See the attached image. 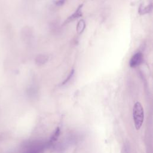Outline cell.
<instances>
[{"label": "cell", "instance_id": "obj_9", "mask_svg": "<svg viewBox=\"0 0 153 153\" xmlns=\"http://www.w3.org/2000/svg\"><path fill=\"white\" fill-rule=\"evenodd\" d=\"M74 74V69H72L71 70V71L70 72V73H69V75L68 76V77L61 83L60 85H65L66 84H67V83L72 79V78Z\"/></svg>", "mask_w": 153, "mask_h": 153}, {"label": "cell", "instance_id": "obj_10", "mask_svg": "<svg viewBox=\"0 0 153 153\" xmlns=\"http://www.w3.org/2000/svg\"><path fill=\"white\" fill-rule=\"evenodd\" d=\"M65 1L66 0H57L55 1V4L57 6H61L65 2Z\"/></svg>", "mask_w": 153, "mask_h": 153}, {"label": "cell", "instance_id": "obj_7", "mask_svg": "<svg viewBox=\"0 0 153 153\" xmlns=\"http://www.w3.org/2000/svg\"><path fill=\"white\" fill-rule=\"evenodd\" d=\"M85 27V23L84 20L82 19L79 20L76 26V31L78 33L81 34L84 31Z\"/></svg>", "mask_w": 153, "mask_h": 153}, {"label": "cell", "instance_id": "obj_5", "mask_svg": "<svg viewBox=\"0 0 153 153\" xmlns=\"http://www.w3.org/2000/svg\"><path fill=\"white\" fill-rule=\"evenodd\" d=\"M60 134V129L59 127H57L54 131L53 133L51 134L49 140L48 141H47L48 148L51 147L57 140Z\"/></svg>", "mask_w": 153, "mask_h": 153}, {"label": "cell", "instance_id": "obj_6", "mask_svg": "<svg viewBox=\"0 0 153 153\" xmlns=\"http://www.w3.org/2000/svg\"><path fill=\"white\" fill-rule=\"evenodd\" d=\"M48 60V56L44 54H39L35 59V62L38 65L45 64Z\"/></svg>", "mask_w": 153, "mask_h": 153}, {"label": "cell", "instance_id": "obj_4", "mask_svg": "<svg viewBox=\"0 0 153 153\" xmlns=\"http://www.w3.org/2000/svg\"><path fill=\"white\" fill-rule=\"evenodd\" d=\"M82 6H83V4H81L79 5L78 8H76V10L75 11V12L71 14L70 16L68 17V18L65 21V24L66 23H70L72 21H74V20L78 19V17H81L82 16Z\"/></svg>", "mask_w": 153, "mask_h": 153}, {"label": "cell", "instance_id": "obj_8", "mask_svg": "<svg viewBox=\"0 0 153 153\" xmlns=\"http://www.w3.org/2000/svg\"><path fill=\"white\" fill-rule=\"evenodd\" d=\"M121 153H132V151L128 142L124 143L122 147Z\"/></svg>", "mask_w": 153, "mask_h": 153}, {"label": "cell", "instance_id": "obj_3", "mask_svg": "<svg viewBox=\"0 0 153 153\" xmlns=\"http://www.w3.org/2000/svg\"><path fill=\"white\" fill-rule=\"evenodd\" d=\"M143 60V54L140 52L135 53L131 58L129 65L131 68H136L138 66Z\"/></svg>", "mask_w": 153, "mask_h": 153}, {"label": "cell", "instance_id": "obj_1", "mask_svg": "<svg viewBox=\"0 0 153 153\" xmlns=\"http://www.w3.org/2000/svg\"><path fill=\"white\" fill-rule=\"evenodd\" d=\"M47 141L35 140L29 142L24 148V153H43L48 148Z\"/></svg>", "mask_w": 153, "mask_h": 153}, {"label": "cell", "instance_id": "obj_2", "mask_svg": "<svg viewBox=\"0 0 153 153\" xmlns=\"http://www.w3.org/2000/svg\"><path fill=\"white\" fill-rule=\"evenodd\" d=\"M133 119L134 127L137 130H139L144 120V109L139 102H136L133 108Z\"/></svg>", "mask_w": 153, "mask_h": 153}]
</instances>
